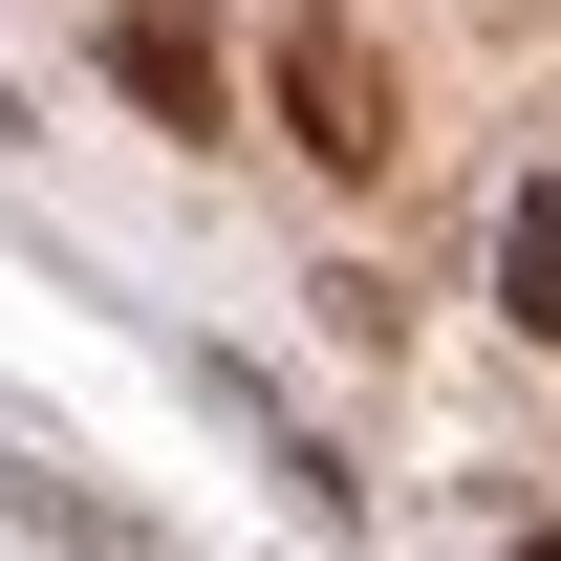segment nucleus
Wrapping results in <instances>:
<instances>
[{
    "label": "nucleus",
    "mask_w": 561,
    "mask_h": 561,
    "mask_svg": "<svg viewBox=\"0 0 561 561\" xmlns=\"http://www.w3.org/2000/svg\"><path fill=\"white\" fill-rule=\"evenodd\" d=\"M496 302H518V346H561V173L496 216Z\"/></svg>",
    "instance_id": "f03ea898"
},
{
    "label": "nucleus",
    "mask_w": 561,
    "mask_h": 561,
    "mask_svg": "<svg viewBox=\"0 0 561 561\" xmlns=\"http://www.w3.org/2000/svg\"><path fill=\"white\" fill-rule=\"evenodd\" d=\"M518 561H561V540H518Z\"/></svg>",
    "instance_id": "7ed1b4c3"
},
{
    "label": "nucleus",
    "mask_w": 561,
    "mask_h": 561,
    "mask_svg": "<svg viewBox=\"0 0 561 561\" xmlns=\"http://www.w3.org/2000/svg\"><path fill=\"white\" fill-rule=\"evenodd\" d=\"M280 87H302V151H389V66H367V44H280Z\"/></svg>",
    "instance_id": "f257e3e1"
}]
</instances>
